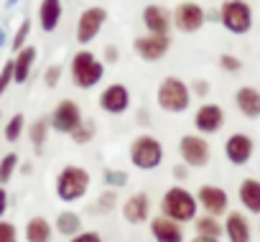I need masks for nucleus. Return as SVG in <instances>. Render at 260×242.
Instances as JSON below:
<instances>
[{"instance_id":"nucleus-38","label":"nucleus","mask_w":260,"mask_h":242,"mask_svg":"<svg viewBox=\"0 0 260 242\" xmlns=\"http://www.w3.org/2000/svg\"><path fill=\"white\" fill-rule=\"evenodd\" d=\"M69 242H102V237L97 234V232H77V234H72L69 237Z\"/></svg>"},{"instance_id":"nucleus-32","label":"nucleus","mask_w":260,"mask_h":242,"mask_svg":"<svg viewBox=\"0 0 260 242\" xmlns=\"http://www.w3.org/2000/svg\"><path fill=\"white\" fill-rule=\"evenodd\" d=\"M11 82H13V59L6 61L3 69H0V97L6 94V89L11 87Z\"/></svg>"},{"instance_id":"nucleus-5","label":"nucleus","mask_w":260,"mask_h":242,"mask_svg":"<svg viewBox=\"0 0 260 242\" xmlns=\"http://www.w3.org/2000/svg\"><path fill=\"white\" fill-rule=\"evenodd\" d=\"M130 163L141 171H153L164 163V143L153 135H138L130 143Z\"/></svg>"},{"instance_id":"nucleus-43","label":"nucleus","mask_w":260,"mask_h":242,"mask_svg":"<svg viewBox=\"0 0 260 242\" xmlns=\"http://www.w3.org/2000/svg\"><path fill=\"white\" fill-rule=\"evenodd\" d=\"M174 176L184 181V179H186V166H176V168H174Z\"/></svg>"},{"instance_id":"nucleus-10","label":"nucleus","mask_w":260,"mask_h":242,"mask_svg":"<svg viewBox=\"0 0 260 242\" xmlns=\"http://www.w3.org/2000/svg\"><path fill=\"white\" fill-rule=\"evenodd\" d=\"M171 49V39L169 33H146L138 36L133 41V51L143 59V61H161Z\"/></svg>"},{"instance_id":"nucleus-24","label":"nucleus","mask_w":260,"mask_h":242,"mask_svg":"<svg viewBox=\"0 0 260 242\" xmlns=\"http://www.w3.org/2000/svg\"><path fill=\"white\" fill-rule=\"evenodd\" d=\"M54 227L46 217H31L26 224V239L28 242H51Z\"/></svg>"},{"instance_id":"nucleus-41","label":"nucleus","mask_w":260,"mask_h":242,"mask_svg":"<svg viewBox=\"0 0 260 242\" xmlns=\"http://www.w3.org/2000/svg\"><path fill=\"white\" fill-rule=\"evenodd\" d=\"M6 209H8V194H6V189H0V217L6 214Z\"/></svg>"},{"instance_id":"nucleus-45","label":"nucleus","mask_w":260,"mask_h":242,"mask_svg":"<svg viewBox=\"0 0 260 242\" xmlns=\"http://www.w3.org/2000/svg\"><path fill=\"white\" fill-rule=\"evenodd\" d=\"M13 3H16V0H8V6H13Z\"/></svg>"},{"instance_id":"nucleus-44","label":"nucleus","mask_w":260,"mask_h":242,"mask_svg":"<svg viewBox=\"0 0 260 242\" xmlns=\"http://www.w3.org/2000/svg\"><path fill=\"white\" fill-rule=\"evenodd\" d=\"M0 44H3V28H0Z\"/></svg>"},{"instance_id":"nucleus-34","label":"nucleus","mask_w":260,"mask_h":242,"mask_svg":"<svg viewBox=\"0 0 260 242\" xmlns=\"http://www.w3.org/2000/svg\"><path fill=\"white\" fill-rule=\"evenodd\" d=\"M105 184H107L110 189H120V186L127 184V174H125V171H107V174H105Z\"/></svg>"},{"instance_id":"nucleus-16","label":"nucleus","mask_w":260,"mask_h":242,"mask_svg":"<svg viewBox=\"0 0 260 242\" xmlns=\"http://www.w3.org/2000/svg\"><path fill=\"white\" fill-rule=\"evenodd\" d=\"M122 217L125 222L130 224H143L151 219V199L148 194L138 191V194H130L125 201H122Z\"/></svg>"},{"instance_id":"nucleus-42","label":"nucleus","mask_w":260,"mask_h":242,"mask_svg":"<svg viewBox=\"0 0 260 242\" xmlns=\"http://www.w3.org/2000/svg\"><path fill=\"white\" fill-rule=\"evenodd\" d=\"M189 242H219V237H204V234H194V239Z\"/></svg>"},{"instance_id":"nucleus-29","label":"nucleus","mask_w":260,"mask_h":242,"mask_svg":"<svg viewBox=\"0 0 260 242\" xmlns=\"http://www.w3.org/2000/svg\"><path fill=\"white\" fill-rule=\"evenodd\" d=\"M16 168H18V156L16 153L3 156V161H0V184H8L13 179Z\"/></svg>"},{"instance_id":"nucleus-27","label":"nucleus","mask_w":260,"mask_h":242,"mask_svg":"<svg viewBox=\"0 0 260 242\" xmlns=\"http://www.w3.org/2000/svg\"><path fill=\"white\" fill-rule=\"evenodd\" d=\"M46 135H49V123L41 117V120H36V123L28 128V138H31V143L36 146V148H41L44 143H46Z\"/></svg>"},{"instance_id":"nucleus-6","label":"nucleus","mask_w":260,"mask_h":242,"mask_svg":"<svg viewBox=\"0 0 260 242\" xmlns=\"http://www.w3.org/2000/svg\"><path fill=\"white\" fill-rule=\"evenodd\" d=\"M219 21L230 33L245 36L252 28V8L247 6V0H224L219 8Z\"/></svg>"},{"instance_id":"nucleus-12","label":"nucleus","mask_w":260,"mask_h":242,"mask_svg":"<svg viewBox=\"0 0 260 242\" xmlns=\"http://www.w3.org/2000/svg\"><path fill=\"white\" fill-rule=\"evenodd\" d=\"M127 107H130V89L125 84L115 82V84H107L100 92V110L102 112H107V115H122Z\"/></svg>"},{"instance_id":"nucleus-4","label":"nucleus","mask_w":260,"mask_h":242,"mask_svg":"<svg viewBox=\"0 0 260 242\" xmlns=\"http://www.w3.org/2000/svg\"><path fill=\"white\" fill-rule=\"evenodd\" d=\"M89 171L82 166H64L59 179H56V196L67 204L82 199L89 191Z\"/></svg>"},{"instance_id":"nucleus-26","label":"nucleus","mask_w":260,"mask_h":242,"mask_svg":"<svg viewBox=\"0 0 260 242\" xmlns=\"http://www.w3.org/2000/svg\"><path fill=\"white\" fill-rule=\"evenodd\" d=\"M194 227H197V234H204V237H222L224 234V229L219 224V217H212V214L194 217Z\"/></svg>"},{"instance_id":"nucleus-39","label":"nucleus","mask_w":260,"mask_h":242,"mask_svg":"<svg viewBox=\"0 0 260 242\" xmlns=\"http://www.w3.org/2000/svg\"><path fill=\"white\" fill-rule=\"evenodd\" d=\"M189 87H191V92H194L197 97H207V94H209V82H207V79H194Z\"/></svg>"},{"instance_id":"nucleus-15","label":"nucleus","mask_w":260,"mask_h":242,"mask_svg":"<svg viewBox=\"0 0 260 242\" xmlns=\"http://www.w3.org/2000/svg\"><path fill=\"white\" fill-rule=\"evenodd\" d=\"M194 125H197V130H199L202 135L217 133V130L224 125V110H222L219 105H214V102L202 105V107L194 112Z\"/></svg>"},{"instance_id":"nucleus-1","label":"nucleus","mask_w":260,"mask_h":242,"mask_svg":"<svg viewBox=\"0 0 260 242\" xmlns=\"http://www.w3.org/2000/svg\"><path fill=\"white\" fill-rule=\"evenodd\" d=\"M197 209H199V201L191 191H186L184 186H171L164 199H161V214L179 222V224H186V222H194L197 217Z\"/></svg>"},{"instance_id":"nucleus-36","label":"nucleus","mask_w":260,"mask_h":242,"mask_svg":"<svg viewBox=\"0 0 260 242\" xmlns=\"http://www.w3.org/2000/svg\"><path fill=\"white\" fill-rule=\"evenodd\" d=\"M0 242H18V232L11 222H0Z\"/></svg>"},{"instance_id":"nucleus-35","label":"nucleus","mask_w":260,"mask_h":242,"mask_svg":"<svg viewBox=\"0 0 260 242\" xmlns=\"http://www.w3.org/2000/svg\"><path fill=\"white\" fill-rule=\"evenodd\" d=\"M115 201H117V196H115V189H107L100 199H97V206H100V212H112L115 209Z\"/></svg>"},{"instance_id":"nucleus-40","label":"nucleus","mask_w":260,"mask_h":242,"mask_svg":"<svg viewBox=\"0 0 260 242\" xmlns=\"http://www.w3.org/2000/svg\"><path fill=\"white\" fill-rule=\"evenodd\" d=\"M117 59H120L117 46H112V44H110V46H105V61H107V64H115Z\"/></svg>"},{"instance_id":"nucleus-17","label":"nucleus","mask_w":260,"mask_h":242,"mask_svg":"<svg viewBox=\"0 0 260 242\" xmlns=\"http://www.w3.org/2000/svg\"><path fill=\"white\" fill-rule=\"evenodd\" d=\"M143 26L148 28V33H169L174 26V16L164 6L151 3L143 8Z\"/></svg>"},{"instance_id":"nucleus-37","label":"nucleus","mask_w":260,"mask_h":242,"mask_svg":"<svg viewBox=\"0 0 260 242\" xmlns=\"http://www.w3.org/2000/svg\"><path fill=\"white\" fill-rule=\"evenodd\" d=\"M59 79H61V66H59V64H51V66L46 69V74H44L46 87H56V84H59Z\"/></svg>"},{"instance_id":"nucleus-2","label":"nucleus","mask_w":260,"mask_h":242,"mask_svg":"<svg viewBox=\"0 0 260 242\" xmlns=\"http://www.w3.org/2000/svg\"><path fill=\"white\" fill-rule=\"evenodd\" d=\"M156 102L164 112H171V115H181L189 110L191 105V87L179 79V77H166L158 89H156Z\"/></svg>"},{"instance_id":"nucleus-13","label":"nucleus","mask_w":260,"mask_h":242,"mask_svg":"<svg viewBox=\"0 0 260 242\" xmlns=\"http://www.w3.org/2000/svg\"><path fill=\"white\" fill-rule=\"evenodd\" d=\"M197 201L202 204V209L212 217H222L227 214V206H230V196L222 186H214V184H204L199 186V194H197Z\"/></svg>"},{"instance_id":"nucleus-28","label":"nucleus","mask_w":260,"mask_h":242,"mask_svg":"<svg viewBox=\"0 0 260 242\" xmlns=\"http://www.w3.org/2000/svg\"><path fill=\"white\" fill-rule=\"evenodd\" d=\"M23 125H26L23 115H21V112L13 115V117L8 120V125H6V141H8V143H16V141L23 135Z\"/></svg>"},{"instance_id":"nucleus-14","label":"nucleus","mask_w":260,"mask_h":242,"mask_svg":"<svg viewBox=\"0 0 260 242\" xmlns=\"http://www.w3.org/2000/svg\"><path fill=\"white\" fill-rule=\"evenodd\" d=\"M252 151H255V143L247 133H232L227 141H224V156L232 166H245L250 163L252 158Z\"/></svg>"},{"instance_id":"nucleus-7","label":"nucleus","mask_w":260,"mask_h":242,"mask_svg":"<svg viewBox=\"0 0 260 242\" xmlns=\"http://www.w3.org/2000/svg\"><path fill=\"white\" fill-rule=\"evenodd\" d=\"M179 153H181L184 163L191 166V168H202V166H207L209 158H212V148H209L207 138L199 135V133L184 135V138L179 141Z\"/></svg>"},{"instance_id":"nucleus-30","label":"nucleus","mask_w":260,"mask_h":242,"mask_svg":"<svg viewBox=\"0 0 260 242\" xmlns=\"http://www.w3.org/2000/svg\"><path fill=\"white\" fill-rule=\"evenodd\" d=\"M94 133H97L94 123H89V120L84 123V120H82V123L72 130V141H74V143H89V141L94 138Z\"/></svg>"},{"instance_id":"nucleus-19","label":"nucleus","mask_w":260,"mask_h":242,"mask_svg":"<svg viewBox=\"0 0 260 242\" xmlns=\"http://www.w3.org/2000/svg\"><path fill=\"white\" fill-rule=\"evenodd\" d=\"M151 234L156 242H184V229L179 222L169 219V217H156L151 219Z\"/></svg>"},{"instance_id":"nucleus-8","label":"nucleus","mask_w":260,"mask_h":242,"mask_svg":"<svg viewBox=\"0 0 260 242\" xmlns=\"http://www.w3.org/2000/svg\"><path fill=\"white\" fill-rule=\"evenodd\" d=\"M204 23H207V11L199 3H194V0H184V3L176 6V11H174V26H176V31H181V33H197V31L204 28Z\"/></svg>"},{"instance_id":"nucleus-9","label":"nucleus","mask_w":260,"mask_h":242,"mask_svg":"<svg viewBox=\"0 0 260 242\" xmlns=\"http://www.w3.org/2000/svg\"><path fill=\"white\" fill-rule=\"evenodd\" d=\"M105 23H107V11L102 6H92V8L82 11V16L77 21V41L82 46L92 44L100 36V31L105 28Z\"/></svg>"},{"instance_id":"nucleus-31","label":"nucleus","mask_w":260,"mask_h":242,"mask_svg":"<svg viewBox=\"0 0 260 242\" xmlns=\"http://www.w3.org/2000/svg\"><path fill=\"white\" fill-rule=\"evenodd\" d=\"M28 33H31V21L26 18L21 26H18V31H16V36H13V51H18V49H23L26 46V39H28Z\"/></svg>"},{"instance_id":"nucleus-18","label":"nucleus","mask_w":260,"mask_h":242,"mask_svg":"<svg viewBox=\"0 0 260 242\" xmlns=\"http://www.w3.org/2000/svg\"><path fill=\"white\" fill-rule=\"evenodd\" d=\"M222 229L230 242H252V227H250L247 217L240 212H227Z\"/></svg>"},{"instance_id":"nucleus-23","label":"nucleus","mask_w":260,"mask_h":242,"mask_svg":"<svg viewBox=\"0 0 260 242\" xmlns=\"http://www.w3.org/2000/svg\"><path fill=\"white\" fill-rule=\"evenodd\" d=\"M237 196H240V204L250 214H260V181L257 179H242Z\"/></svg>"},{"instance_id":"nucleus-11","label":"nucleus","mask_w":260,"mask_h":242,"mask_svg":"<svg viewBox=\"0 0 260 242\" xmlns=\"http://www.w3.org/2000/svg\"><path fill=\"white\" fill-rule=\"evenodd\" d=\"M82 123V110L74 99H61L51 115V128L56 133H64V135H72V130Z\"/></svg>"},{"instance_id":"nucleus-21","label":"nucleus","mask_w":260,"mask_h":242,"mask_svg":"<svg viewBox=\"0 0 260 242\" xmlns=\"http://www.w3.org/2000/svg\"><path fill=\"white\" fill-rule=\"evenodd\" d=\"M61 16H64V3L61 0H41L39 6V23L46 33H54L61 23Z\"/></svg>"},{"instance_id":"nucleus-22","label":"nucleus","mask_w":260,"mask_h":242,"mask_svg":"<svg viewBox=\"0 0 260 242\" xmlns=\"http://www.w3.org/2000/svg\"><path fill=\"white\" fill-rule=\"evenodd\" d=\"M235 105L245 117H250V120L260 117V92L255 87H240L235 92Z\"/></svg>"},{"instance_id":"nucleus-3","label":"nucleus","mask_w":260,"mask_h":242,"mask_svg":"<svg viewBox=\"0 0 260 242\" xmlns=\"http://www.w3.org/2000/svg\"><path fill=\"white\" fill-rule=\"evenodd\" d=\"M69 69H72V82H74L79 89H92V87H97V84L102 82V77H105V64H102L92 51H87V49H82V51H77V54L72 56Z\"/></svg>"},{"instance_id":"nucleus-33","label":"nucleus","mask_w":260,"mask_h":242,"mask_svg":"<svg viewBox=\"0 0 260 242\" xmlns=\"http://www.w3.org/2000/svg\"><path fill=\"white\" fill-rule=\"evenodd\" d=\"M219 66H222L227 74H235V72L242 69V61H240L237 56H232V54H222V56H219Z\"/></svg>"},{"instance_id":"nucleus-25","label":"nucleus","mask_w":260,"mask_h":242,"mask_svg":"<svg viewBox=\"0 0 260 242\" xmlns=\"http://www.w3.org/2000/svg\"><path fill=\"white\" fill-rule=\"evenodd\" d=\"M82 229V217L77 214V212H61L59 217H56V232L59 234H64V237H72V234H77Z\"/></svg>"},{"instance_id":"nucleus-20","label":"nucleus","mask_w":260,"mask_h":242,"mask_svg":"<svg viewBox=\"0 0 260 242\" xmlns=\"http://www.w3.org/2000/svg\"><path fill=\"white\" fill-rule=\"evenodd\" d=\"M36 56H39L36 46H23V49L16 51V59H13V82L16 84H26L28 82L31 69L36 64Z\"/></svg>"}]
</instances>
